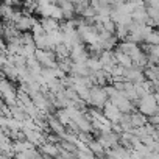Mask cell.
Here are the masks:
<instances>
[{
  "label": "cell",
  "instance_id": "8992f818",
  "mask_svg": "<svg viewBox=\"0 0 159 159\" xmlns=\"http://www.w3.org/2000/svg\"><path fill=\"white\" fill-rule=\"evenodd\" d=\"M145 42L151 44V45H159V28H153L147 38H145Z\"/></svg>",
  "mask_w": 159,
  "mask_h": 159
},
{
  "label": "cell",
  "instance_id": "3957f363",
  "mask_svg": "<svg viewBox=\"0 0 159 159\" xmlns=\"http://www.w3.org/2000/svg\"><path fill=\"white\" fill-rule=\"evenodd\" d=\"M36 22H38V20H36L34 17L22 14V16L19 17V20H17L14 25H16L20 31H31V28H33V25H34Z\"/></svg>",
  "mask_w": 159,
  "mask_h": 159
},
{
  "label": "cell",
  "instance_id": "277c9868",
  "mask_svg": "<svg viewBox=\"0 0 159 159\" xmlns=\"http://www.w3.org/2000/svg\"><path fill=\"white\" fill-rule=\"evenodd\" d=\"M41 25H42V28L45 30V33H50V31L59 30V20H56V19L52 17V16H48V17H42Z\"/></svg>",
  "mask_w": 159,
  "mask_h": 159
},
{
  "label": "cell",
  "instance_id": "5b68a950",
  "mask_svg": "<svg viewBox=\"0 0 159 159\" xmlns=\"http://www.w3.org/2000/svg\"><path fill=\"white\" fill-rule=\"evenodd\" d=\"M147 122H148V117H147L145 114H142L140 111L131 112V123H133L134 128H140V126H143Z\"/></svg>",
  "mask_w": 159,
  "mask_h": 159
},
{
  "label": "cell",
  "instance_id": "6da1fadb",
  "mask_svg": "<svg viewBox=\"0 0 159 159\" xmlns=\"http://www.w3.org/2000/svg\"><path fill=\"white\" fill-rule=\"evenodd\" d=\"M137 109H139L142 114H145L147 117L157 114L159 106H157V103H156V100H154V94H147V95L140 97V98H139V103H137Z\"/></svg>",
  "mask_w": 159,
  "mask_h": 159
},
{
  "label": "cell",
  "instance_id": "52a82bcc",
  "mask_svg": "<svg viewBox=\"0 0 159 159\" xmlns=\"http://www.w3.org/2000/svg\"><path fill=\"white\" fill-rule=\"evenodd\" d=\"M154 128H156V131H157V134H159V123H156V125H154Z\"/></svg>",
  "mask_w": 159,
  "mask_h": 159
},
{
  "label": "cell",
  "instance_id": "7a4b0ae2",
  "mask_svg": "<svg viewBox=\"0 0 159 159\" xmlns=\"http://www.w3.org/2000/svg\"><path fill=\"white\" fill-rule=\"evenodd\" d=\"M108 100H109V95L105 91V86H98L97 84V86H94L91 89V95H89L88 103L92 105V106H95V108H103Z\"/></svg>",
  "mask_w": 159,
  "mask_h": 159
}]
</instances>
